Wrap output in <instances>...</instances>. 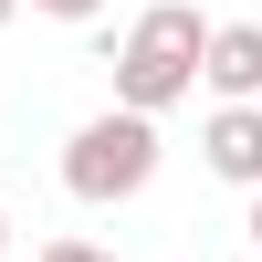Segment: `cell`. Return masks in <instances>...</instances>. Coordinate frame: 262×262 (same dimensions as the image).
<instances>
[{"label": "cell", "instance_id": "cell-1", "mask_svg": "<svg viewBox=\"0 0 262 262\" xmlns=\"http://www.w3.org/2000/svg\"><path fill=\"white\" fill-rule=\"evenodd\" d=\"M200 63H210V21L189 0H147L116 42V105L137 116H168L179 95H200Z\"/></svg>", "mask_w": 262, "mask_h": 262}, {"label": "cell", "instance_id": "cell-2", "mask_svg": "<svg viewBox=\"0 0 262 262\" xmlns=\"http://www.w3.org/2000/svg\"><path fill=\"white\" fill-rule=\"evenodd\" d=\"M158 179V116H137V105H105V116H84L74 137H63V189L95 210L137 200V189Z\"/></svg>", "mask_w": 262, "mask_h": 262}, {"label": "cell", "instance_id": "cell-3", "mask_svg": "<svg viewBox=\"0 0 262 262\" xmlns=\"http://www.w3.org/2000/svg\"><path fill=\"white\" fill-rule=\"evenodd\" d=\"M200 158H210V179L262 189V105H210V126H200Z\"/></svg>", "mask_w": 262, "mask_h": 262}, {"label": "cell", "instance_id": "cell-4", "mask_svg": "<svg viewBox=\"0 0 262 262\" xmlns=\"http://www.w3.org/2000/svg\"><path fill=\"white\" fill-rule=\"evenodd\" d=\"M200 84L221 105H262V21H210V63Z\"/></svg>", "mask_w": 262, "mask_h": 262}, {"label": "cell", "instance_id": "cell-5", "mask_svg": "<svg viewBox=\"0 0 262 262\" xmlns=\"http://www.w3.org/2000/svg\"><path fill=\"white\" fill-rule=\"evenodd\" d=\"M32 262H116V252H105V242H42Z\"/></svg>", "mask_w": 262, "mask_h": 262}, {"label": "cell", "instance_id": "cell-6", "mask_svg": "<svg viewBox=\"0 0 262 262\" xmlns=\"http://www.w3.org/2000/svg\"><path fill=\"white\" fill-rule=\"evenodd\" d=\"M32 11H53V21H95L105 0H32Z\"/></svg>", "mask_w": 262, "mask_h": 262}, {"label": "cell", "instance_id": "cell-7", "mask_svg": "<svg viewBox=\"0 0 262 262\" xmlns=\"http://www.w3.org/2000/svg\"><path fill=\"white\" fill-rule=\"evenodd\" d=\"M242 231H252V252H262V189H252V221H242Z\"/></svg>", "mask_w": 262, "mask_h": 262}, {"label": "cell", "instance_id": "cell-8", "mask_svg": "<svg viewBox=\"0 0 262 262\" xmlns=\"http://www.w3.org/2000/svg\"><path fill=\"white\" fill-rule=\"evenodd\" d=\"M21 11H32V0H0V21H21Z\"/></svg>", "mask_w": 262, "mask_h": 262}, {"label": "cell", "instance_id": "cell-9", "mask_svg": "<svg viewBox=\"0 0 262 262\" xmlns=\"http://www.w3.org/2000/svg\"><path fill=\"white\" fill-rule=\"evenodd\" d=\"M0 252H11V221H0Z\"/></svg>", "mask_w": 262, "mask_h": 262}]
</instances>
